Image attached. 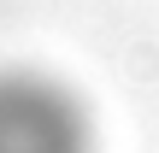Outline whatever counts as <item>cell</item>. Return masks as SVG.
I'll return each instance as SVG.
<instances>
[{"mask_svg":"<svg viewBox=\"0 0 159 153\" xmlns=\"http://www.w3.org/2000/svg\"><path fill=\"white\" fill-rule=\"evenodd\" d=\"M0 153H89L83 112L41 77H0Z\"/></svg>","mask_w":159,"mask_h":153,"instance_id":"6da1fadb","label":"cell"}]
</instances>
